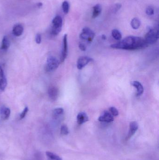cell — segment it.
I'll return each mask as SVG.
<instances>
[{
    "mask_svg": "<svg viewBox=\"0 0 159 160\" xmlns=\"http://www.w3.org/2000/svg\"><path fill=\"white\" fill-rule=\"evenodd\" d=\"M148 45L144 38L139 37L129 36L110 47L117 49L136 50L145 48Z\"/></svg>",
    "mask_w": 159,
    "mask_h": 160,
    "instance_id": "obj_1",
    "label": "cell"
},
{
    "mask_svg": "<svg viewBox=\"0 0 159 160\" xmlns=\"http://www.w3.org/2000/svg\"><path fill=\"white\" fill-rule=\"evenodd\" d=\"M63 20L60 16H57L52 21L51 33L53 35L57 36L60 32L62 28Z\"/></svg>",
    "mask_w": 159,
    "mask_h": 160,
    "instance_id": "obj_2",
    "label": "cell"
},
{
    "mask_svg": "<svg viewBox=\"0 0 159 160\" xmlns=\"http://www.w3.org/2000/svg\"><path fill=\"white\" fill-rule=\"evenodd\" d=\"M158 38V31L156 29H151L146 35L144 39L147 45H152L157 41Z\"/></svg>",
    "mask_w": 159,
    "mask_h": 160,
    "instance_id": "obj_3",
    "label": "cell"
},
{
    "mask_svg": "<svg viewBox=\"0 0 159 160\" xmlns=\"http://www.w3.org/2000/svg\"><path fill=\"white\" fill-rule=\"evenodd\" d=\"M58 60L54 56H50L47 58L45 70L47 72H52L58 68L59 65Z\"/></svg>",
    "mask_w": 159,
    "mask_h": 160,
    "instance_id": "obj_4",
    "label": "cell"
},
{
    "mask_svg": "<svg viewBox=\"0 0 159 160\" xmlns=\"http://www.w3.org/2000/svg\"><path fill=\"white\" fill-rule=\"evenodd\" d=\"M95 33L89 28L85 27L82 30L79 37L80 39L87 41L88 43L92 42L95 37Z\"/></svg>",
    "mask_w": 159,
    "mask_h": 160,
    "instance_id": "obj_5",
    "label": "cell"
},
{
    "mask_svg": "<svg viewBox=\"0 0 159 160\" xmlns=\"http://www.w3.org/2000/svg\"><path fill=\"white\" fill-rule=\"evenodd\" d=\"M93 61V59L87 56H82L78 59L77 63V67L79 70L83 69L88 64Z\"/></svg>",
    "mask_w": 159,
    "mask_h": 160,
    "instance_id": "obj_6",
    "label": "cell"
},
{
    "mask_svg": "<svg viewBox=\"0 0 159 160\" xmlns=\"http://www.w3.org/2000/svg\"><path fill=\"white\" fill-rule=\"evenodd\" d=\"M68 55V42H67V35L65 34L63 36V48L62 50L60 61L61 62H64Z\"/></svg>",
    "mask_w": 159,
    "mask_h": 160,
    "instance_id": "obj_7",
    "label": "cell"
},
{
    "mask_svg": "<svg viewBox=\"0 0 159 160\" xmlns=\"http://www.w3.org/2000/svg\"><path fill=\"white\" fill-rule=\"evenodd\" d=\"M98 120L100 122L111 123L114 120V117L110 112L105 111L99 117Z\"/></svg>",
    "mask_w": 159,
    "mask_h": 160,
    "instance_id": "obj_8",
    "label": "cell"
},
{
    "mask_svg": "<svg viewBox=\"0 0 159 160\" xmlns=\"http://www.w3.org/2000/svg\"><path fill=\"white\" fill-rule=\"evenodd\" d=\"M48 93L49 97V98L52 101H56L58 99L59 95L58 89L56 87L52 86L49 87L48 91Z\"/></svg>",
    "mask_w": 159,
    "mask_h": 160,
    "instance_id": "obj_9",
    "label": "cell"
},
{
    "mask_svg": "<svg viewBox=\"0 0 159 160\" xmlns=\"http://www.w3.org/2000/svg\"><path fill=\"white\" fill-rule=\"evenodd\" d=\"M138 128H139V125L137 122L136 121H133L131 122L129 126V130L127 137V140L130 139L135 134V132L138 130Z\"/></svg>",
    "mask_w": 159,
    "mask_h": 160,
    "instance_id": "obj_10",
    "label": "cell"
},
{
    "mask_svg": "<svg viewBox=\"0 0 159 160\" xmlns=\"http://www.w3.org/2000/svg\"><path fill=\"white\" fill-rule=\"evenodd\" d=\"M7 85V81L2 68L0 66V89L4 91Z\"/></svg>",
    "mask_w": 159,
    "mask_h": 160,
    "instance_id": "obj_11",
    "label": "cell"
},
{
    "mask_svg": "<svg viewBox=\"0 0 159 160\" xmlns=\"http://www.w3.org/2000/svg\"><path fill=\"white\" fill-rule=\"evenodd\" d=\"M10 110L7 107L2 106L0 109V118L3 120H7L10 115Z\"/></svg>",
    "mask_w": 159,
    "mask_h": 160,
    "instance_id": "obj_12",
    "label": "cell"
},
{
    "mask_svg": "<svg viewBox=\"0 0 159 160\" xmlns=\"http://www.w3.org/2000/svg\"><path fill=\"white\" fill-rule=\"evenodd\" d=\"M131 84L137 90V93H136L137 97L141 96L143 93L144 88L143 85L140 82L137 81H133L131 82Z\"/></svg>",
    "mask_w": 159,
    "mask_h": 160,
    "instance_id": "obj_13",
    "label": "cell"
},
{
    "mask_svg": "<svg viewBox=\"0 0 159 160\" xmlns=\"http://www.w3.org/2000/svg\"><path fill=\"white\" fill-rule=\"evenodd\" d=\"M77 122L79 125H82L88 121L89 118L87 114L85 112L79 113L77 117Z\"/></svg>",
    "mask_w": 159,
    "mask_h": 160,
    "instance_id": "obj_14",
    "label": "cell"
},
{
    "mask_svg": "<svg viewBox=\"0 0 159 160\" xmlns=\"http://www.w3.org/2000/svg\"><path fill=\"white\" fill-rule=\"evenodd\" d=\"M13 34L16 37H19L22 35L23 32V27L21 24H16L14 25L13 28Z\"/></svg>",
    "mask_w": 159,
    "mask_h": 160,
    "instance_id": "obj_15",
    "label": "cell"
},
{
    "mask_svg": "<svg viewBox=\"0 0 159 160\" xmlns=\"http://www.w3.org/2000/svg\"><path fill=\"white\" fill-rule=\"evenodd\" d=\"M102 6L100 4H97L95 5L93 8V13H92V18H97L98 16H100V14L101 13Z\"/></svg>",
    "mask_w": 159,
    "mask_h": 160,
    "instance_id": "obj_16",
    "label": "cell"
},
{
    "mask_svg": "<svg viewBox=\"0 0 159 160\" xmlns=\"http://www.w3.org/2000/svg\"><path fill=\"white\" fill-rule=\"evenodd\" d=\"M10 46V42L9 38L7 36L4 37L2 41L1 49L2 50H7Z\"/></svg>",
    "mask_w": 159,
    "mask_h": 160,
    "instance_id": "obj_17",
    "label": "cell"
},
{
    "mask_svg": "<svg viewBox=\"0 0 159 160\" xmlns=\"http://www.w3.org/2000/svg\"><path fill=\"white\" fill-rule=\"evenodd\" d=\"M141 25V22L138 18H134L131 22V26L133 29L137 30L140 28Z\"/></svg>",
    "mask_w": 159,
    "mask_h": 160,
    "instance_id": "obj_18",
    "label": "cell"
},
{
    "mask_svg": "<svg viewBox=\"0 0 159 160\" xmlns=\"http://www.w3.org/2000/svg\"><path fill=\"white\" fill-rule=\"evenodd\" d=\"M46 155L48 160H62L60 157L52 152L47 151L46 152Z\"/></svg>",
    "mask_w": 159,
    "mask_h": 160,
    "instance_id": "obj_19",
    "label": "cell"
},
{
    "mask_svg": "<svg viewBox=\"0 0 159 160\" xmlns=\"http://www.w3.org/2000/svg\"><path fill=\"white\" fill-rule=\"evenodd\" d=\"M64 110L62 108H58L54 109L53 112V116L55 118H58L59 117L63 114Z\"/></svg>",
    "mask_w": 159,
    "mask_h": 160,
    "instance_id": "obj_20",
    "label": "cell"
},
{
    "mask_svg": "<svg viewBox=\"0 0 159 160\" xmlns=\"http://www.w3.org/2000/svg\"><path fill=\"white\" fill-rule=\"evenodd\" d=\"M112 35L113 37L116 40H120L122 38L121 32L117 29H114L112 31Z\"/></svg>",
    "mask_w": 159,
    "mask_h": 160,
    "instance_id": "obj_21",
    "label": "cell"
},
{
    "mask_svg": "<svg viewBox=\"0 0 159 160\" xmlns=\"http://www.w3.org/2000/svg\"><path fill=\"white\" fill-rule=\"evenodd\" d=\"M63 10L65 14H68L70 9V4L68 1H64L62 5Z\"/></svg>",
    "mask_w": 159,
    "mask_h": 160,
    "instance_id": "obj_22",
    "label": "cell"
},
{
    "mask_svg": "<svg viewBox=\"0 0 159 160\" xmlns=\"http://www.w3.org/2000/svg\"><path fill=\"white\" fill-rule=\"evenodd\" d=\"M60 133L62 135H66L69 134V132L68 127L65 125H62L61 127Z\"/></svg>",
    "mask_w": 159,
    "mask_h": 160,
    "instance_id": "obj_23",
    "label": "cell"
},
{
    "mask_svg": "<svg viewBox=\"0 0 159 160\" xmlns=\"http://www.w3.org/2000/svg\"><path fill=\"white\" fill-rule=\"evenodd\" d=\"M109 111H110V112L112 114V115L114 117H116L119 115L118 110L115 107H111L109 108Z\"/></svg>",
    "mask_w": 159,
    "mask_h": 160,
    "instance_id": "obj_24",
    "label": "cell"
},
{
    "mask_svg": "<svg viewBox=\"0 0 159 160\" xmlns=\"http://www.w3.org/2000/svg\"><path fill=\"white\" fill-rule=\"evenodd\" d=\"M146 13L147 15H148V16H152L155 13V10L152 7L148 6L146 8Z\"/></svg>",
    "mask_w": 159,
    "mask_h": 160,
    "instance_id": "obj_25",
    "label": "cell"
},
{
    "mask_svg": "<svg viewBox=\"0 0 159 160\" xmlns=\"http://www.w3.org/2000/svg\"><path fill=\"white\" fill-rule=\"evenodd\" d=\"M28 111H29L28 107H25V108L23 109V111L21 112V113L20 115V119H23V118H25V117L27 115V113H28Z\"/></svg>",
    "mask_w": 159,
    "mask_h": 160,
    "instance_id": "obj_26",
    "label": "cell"
},
{
    "mask_svg": "<svg viewBox=\"0 0 159 160\" xmlns=\"http://www.w3.org/2000/svg\"><path fill=\"white\" fill-rule=\"evenodd\" d=\"M42 41V37L40 34L38 33L36 34L35 36V42L36 44H40Z\"/></svg>",
    "mask_w": 159,
    "mask_h": 160,
    "instance_id": "obj_27",
    "label": "cell"
},
{
    "mask_svg": "<svg viewBox=\"0 0 159 160\" xmlns=\"http://www.w3.org/2000/svg\"><path fill=\"white\" fill-rule=\"evenodd\" d=\"M79 48L81 50L83 51H86L87 50V47L83 43H80L79 44Z\"/></svg>",
    "mask_w": 159,
    "mask_h": 160,
    "instance_id": "obj_28",
    "label": "cell"
},
{
    "mask_svg": "<svg viewBox=\"0 0 159 160\" xmlns=\"http://www.w3.org/2000/svg\"><path fill=\"white\" fill-rule=\"evenodd\" d=\"M121 7V5L120 4H116L115 5V9H114V11H115V12H117L119 9H120V8Z\"/></svg>",
    "mask_w": 159,
    "mask_h": 160,
    "instance_id": "obj_29",
    "label": "cell"
},
{
    "mask_svg": "<svg viewBox=\"0 0 159 160\" xmlns=\"http://www.w3.org/2000/svg\"><path fill=\"white\" fill-rule=\"evenodd\" d=\"M37 6L39 8H41L42 7V6H43V3H37Z\"/></svg>",
    "mask_w": 159,
    "mask_h": 160,
    "instance_id": "obj_30",
    "label": "cell"
},
{
    "mask_svg": "<svg viewBox=\"0 0 159 160\" xmlns=\"http://www.w3.org/2000/svg\"><path fill=\"white\" fill-rule=\"evenodd\" d=\"M102 37L103 39H105V38H106V37L105 36V35H102Z\"/></svg>",
    "mask_w": 159,
    "mask_h": 160,
    "instance_id": "obj_31",
    "label": "cell"
}]
</instances>
